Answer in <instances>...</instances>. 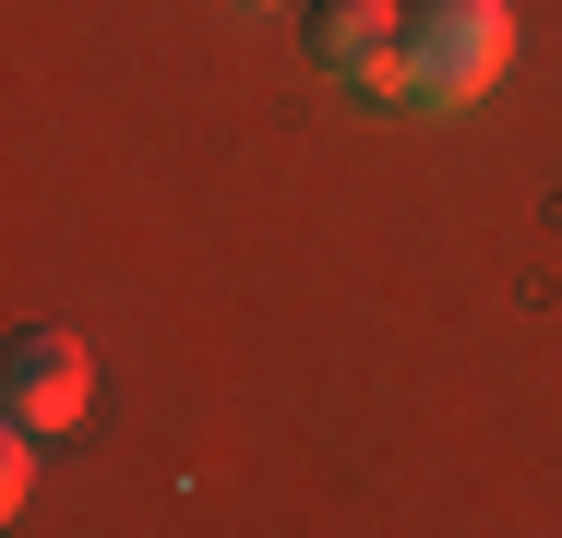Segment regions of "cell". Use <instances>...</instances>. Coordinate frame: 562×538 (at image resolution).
<instances>
[{
	"label": "cell",
	"instance_id": "6da1fadb",
	"mask_svg": "<svg viewBox=\"0 0 562 538\" xmlns=\"http://www.w3.org/2000/svg\"><path fill=\"white\" fill-rule=\"evenodd\" d=\"M515 72V0H407V72H395V108H479Z\"/></svg>",
	"mask_w": 562,
	"mask_h": 538
},
{
	"label": "cell",
	"instance_id": "7a4b0ae2",
	"mask_svg": "<svg viewBox=\"0 0 562 538\" xmlns=\"http://www.w3.org/2000/svg\"><path fill=\"white\" fill-rule=\"evenodd\" d=\"M0 407L24 430H85V407H97V347H85L72 323H36V335L0 359Z\"/></svg>",
	"mask_w": 562,
	"mask_h": 538
},
{
	"label": "cell",
	"instance_id": "3957f363",
	"mask_svg": "<svg viewBox=\"0 0 562 538\" xmlns=\"http://www.w3.org/2000/svg\"><path fill=\"white\" fill-rule=\"evenodd\" d=\"M312 72L347 85V97H395V72H407V12H395V0H324V12H312Z\"/></svg>",
	"mask_w": 562,
	"mask_h": 538
},
{
	"label": "cell",
	"instance_id": "277c9868",
	"mask_svg": "<svg viewBox=\"0 0 562 538\" xmlns=\"http://www.w3.org/2000/svg\"><path fill=\"white\" fill-rule=\"evenodd\" d=\"M36 442H48V430H24V419H12V442H0V503H12V515L36 503Z\"/></svg>",
	"mask_w": 562,
	"mask_h": 538
},
{
	"label": "cell",
	"instance_id": "5b68a950",
	"mask_svg": "<svg viewBox=\"0 0 562 538\" xmlns=\"http://www.w3.org/2000/svg\"><path fill=\"white\" fill-rule=\"evenodd\" d=\"M239 12H263V0H239Z\"/></svg>",
	"mask_w": 562,
	"mask_h": 538
}]
</instances>
